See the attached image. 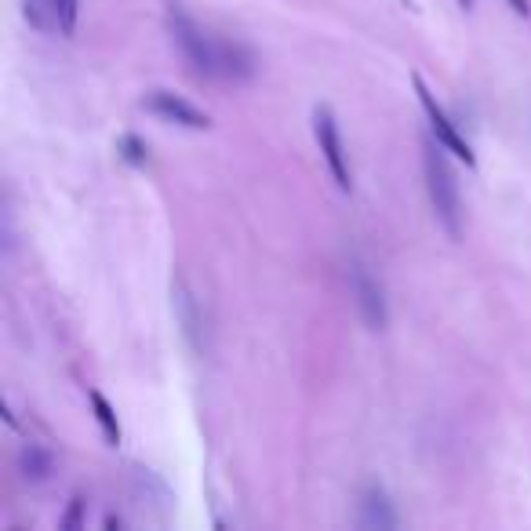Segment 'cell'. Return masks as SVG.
Returning a JSON list of instances; mask_svg holds the SVG:
<instances>
[{
	"label": "cell",
	"mask_w": 531,
	"mask_h": 531,
	"mask_svg": "<svg viewBox=\"0 0 531 531\" xmlns=\"http://www.w3.org/2000/svg\"><path fill=\"white\" fill-rule=\"evenodd\" d=\"M142 106L153 113V117H161L164 124H179V128H193V131H204L211 128V117L204 110H197L190 99H182L175 91L168 88H153L146 91V99Z\"/></svg>",
	"instance_id": "6"
},
{
	"label": "cell",
	"mask_w": 531,
	"mask_h": 531,
	"mask_svg": "<svg viewBox=\"0 0 531 531\" xmlns=\"http://www.w3.org/2000/svg\"><path fill=\"white\" fill-rule=\"evenodd\" d=\"M350 288H353V299H357V310H361L364 324H368L371 331H386V324H390L386 291H382L379 277H375L361 259L350 262Z\"/></svg>",
	"instance_id": "5"
},
{
	"label": "cell",
	"mask_w": 531,
	"mask_h": 531,
	"mask_svg": "<svg viewBox=\"0 0 531 531\" xmlns=\"http://www.w3.org/2000/svg\"><path fill=\"white\" fill-rule=\"evenodd\" d=\"M506 4H510L513 15H521V19H528L531 15V0H506Z\"/></svg>",
	"instance_id": "14"
},
{
	"label": "cell",
	"mask_w": 531,
	"mask_h": 531,
	"mask_svg": "<svg viewBox=\"0 0 531 531\" xmlns=\"http://www.w3.org/2000/svg\"><path fill=\"white\" fill-rule=\"evenodd\" d=\"M357 524L368 531H390L397 528V513H393V502L390 495L379 488V484H371L368 491L361 495V517H357Z\"/></svg>",
	"instance_id": "7"
},
{
	"label": "cell",
	"mask_w": 531,
	"mask_h": 531,
	"mask_svg": "<svg viewBox=\"0 0 531 531\" xmlns=\"http://www.w3.org/2000/svg\"><path fill=\"white\" fill-rule=\"evenodd\" d=\"M22 470H26V477L41 481V477H48L51 473V455L37 448V444H30V448L22 451Z\"/></svg>",
	"instance_id": "11"
},
{
	"label": "cell",
	"mask_w": 531,
	"mask_h": 531,
	"mask_svg": "<svg viewBox=\"0 0 531 531\" xmlns=\"http://www.w3.org/2000/svg\"><path fill=\"white\" fill-rule=\"evenodd\" d=\"M455 4H459L462 11H470V8H473V0H455Z\"/></svg>",
	"instance_id": "15"
},
{
	"label": "cell",
	"mask_w": 531,
	"mask_h": 531,
	"mask_svg": "<svg viewBox=\"0 0 531 531\" xmlns=\"http://www.w3.org/2000/svg\"><path fill=\"white\" fill-rule=\"evenodd\" d=\"M117 153H121L128 164H135V168H142V164L150 161V150H146V142H142L139 135H121V142H117Z\"/></svg>",
	"instance_id": "12"
},
{
	"label": "cell",
	"mask_w": 531,
	"mask_h": 531,
	"mask_svg": "<svg viewBox=\"0 0 531 531\" xmlns=\"http://www.w3.org/2000/svg\"><path fill=\"white\" fill-rule=\"evenodd\" d=\"M77 521H81V499L70 502V517L62 521V528H77Z\"/></svg>",
	"instance_id": "13"
},
{
	"label": "cell",
	"mask_w": 531,
	"mask_h": 531,
	"mask_svg": "<svg viewBox=\"0 0 531 531\" xmlns=\"http://www.w3.org/2000/svg\"><path fill=\"white\" fill-rule=\"evenodd\" d=\"M313 139L321 146V157H324V164H328L335 186H339L342 193H350L353 190L350 157H346V146H342L339 121H335V113H331L328 106H317V110H313Z\"/></svg>",
	"instance_id": "3"
},
{
	"label": "cell",
	"mask_w": 531,
	"mask_h": 531,
	"mask_svg": "<svg viewBox=\"0 0 531 531\" xmlns=\"http://www.w3.org/2000/svg\"><path fill=\"white\" fill-rule=\"evenodd\" d=\"M81 0H51V15H55V26H59L66 37H73V30H77V15H81V8H77Z\"/></svg>",
	"instance_id": "10"
},
{
	"label": "cell",
	"mask_w": 531,
	"mask_h": 531,
	"mask_svg": "<svg viewBox=\"0 0 531 531\" xmlns=\"http://www.w3.org/2000/svg\"><path fill=\"white\" fill-rule=\"evenodd\" d=\"M88 401H91V411H95V422H99V430L102 437H106V444H121V422H117V411H113V404L102 397L99 390H91L88 393Z\"/></svg>",
	"instance_id": "9"
},
{
	"label": "cell",
	"mask_w": 531,
	"mask_h": 531,
	"mask_svg": "<svg viewBox=\"0 0 531 531\" xmlns=\"http://www.w3.org/2000/svg\"><path fill=\"white\" fill-rule=\"evenodd\" d=\"M164 15H168L171 41H175V48L182 51L186 66H190L197 77L222 81V70H219V44L222 41H215L201 22L193 19L182 0H168V4H164Z\"/></svg>",
	"instance_id": "2"
},
{
	"label": "cell",
	"mask_w": 531,
	"mask_h": 531,
	"mask_svg": "<svg viewBox=\"0 0 531 531\" xmlns=\"http://www.w3.org/2000/svg\"><path fill=\"white\" fill-rule=\"evenodd\" d=\"M175 310H179L182 331H186L190 346H193V350H204V339H201L204 321L197 317V302H193V295L186 291V284H175Z\"/></svg>",
	"instance_id": "8"
},
{
	"label": "cell",
	"mask_w": 531,
	"mask_h": 531,
	"mask_svg": "<svg viewBox=\"0 0 531 531\" xmlns=\"http://www.w3.org/2000/svg\"><path fill=\"white\" fill-rule=\"evenodd\" d=\"M411 84H415V95H419L422 113H426V121H430V131L437 135V142H444L451 157H459L466 168H477V157H473L470 142L462 139V131L455 128V121H451L448 113H444V106L437 102V95L426 88V81H422L419 73H411Z\"/></svg>",
	"instance_id": "4"
},
{
	"label": "cell",
	"mask_w": 531,
	"mask_h": 531,
	"mask_svg": "<svg viewBox=\"0 0 531 531\" xmlns=\"http://www.w3.org/2000/svg\"><path fill=\"white\" fill-rule=\"evenodd\" d=\"M422 175H426V193H430L433 215L444 226L448 237H462V193L455 168L448 161V146L437 142V135H422Z\"/></svg>",
	"instance_id": "1"
}]
</instances>
